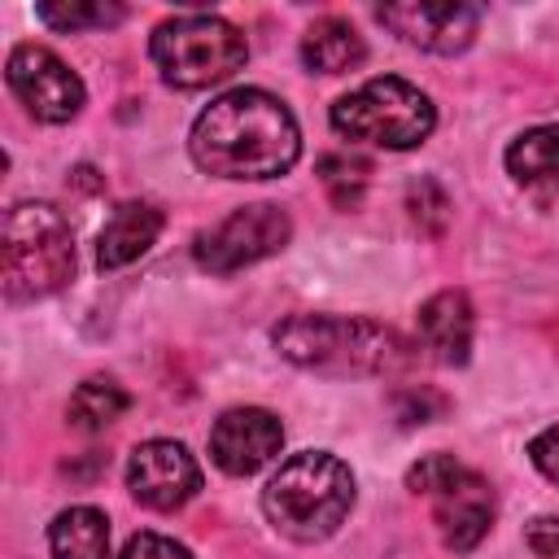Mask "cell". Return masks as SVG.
<instances>
[{
	"label": "cell",
	"mask_w": 559,
	"mask_h": 559,
	"mask_svg": "<svg viewBox=\"0 0 559 559\" xmlns=\"http://www.w3.org/2000/svg\"><path fill=\"white\" fill-rule=\"evenodd\" d=\"M188 153L214 179H275L297 166L301 127L280 96L231 87L197 114Z\"/></svg>",
	"instance_id": "1"
},
{
	"label": "cell",
	"mask_w": 559,
	"mask_h": 559,
	"mask_svg": "<svg viewBox=\"0 0 559 559\" xmlns=\"http://www.w3.org/2000/svg\"><path fill=\"white\" fill-rule=\"evenodd\" d=\"M271 345L314 376H393L415 362V345L367 314H288L271 328Z\"/></svg>",
	"instance_id": "2"
},
{
	"label": "cell",
	"mask_w": 559,
	"mask_h": 559,
	"mask_svg": "<svg viewBox=\"0 0 559 559\" xmlns=\"http://www.w3.org/2000/svg\"><path fill=\"white\" fill-rule=\"evenodd\" d=\"M354 472L328 450H301L280 463L262 489V511L271 528L297 546L328 542L354 511Z\"/></svg>",
	"instance_id": "3"
},
{
	"label": "cell",
	"mask_w": 559,
	"mask_h": 559,
	"mask_svg": "<svg viewBox=\"0 0 559 559\" xmlns=\"http://www.w3.org/2000/svg\"><path fill=\"white\" fill-rule=\"evenodd\" d=\"M74 280V231L48 201H17L4 210L0 288L9 306L44 301Z\"/></svg>",
	"instance_id": "4"
},
{
	"label": "cell",
	"mask_w": 559,
	"mask_h": 559,
	"mask_svg": "<svg viewBox=\"0 0 559 559\" xmlns=\"http://www.w3.org/2000/svg\"><path fill=\"white\" fill-rule=\"evenodd\" d=\"M148 57L166 87L201 92L231 79L249 61V44L218 13H175L153 26Z\"/></svg>",
	"instance_id": "5"
},
{
	"label": "cell",
	"mask_w": 559,
	"mask_h": 559,
	"mask_svg": "<svg viewBox=\"0 0 559 559\" xmlns=\"http://www.w3.org/2000/svg\"><path fill=\"white\" fill-rule=\"evenodd\" d=\"M328 122L349 144H376V148L402 153L432 135L437 109H432L428 92H419L415 83H406L397 74H380V79H367L362 87L345 92L341 100H332Z\"/></svg>",
	"instance_id": "6"
},
{
	"label": "cell",
	"mask_w": 559,
	"mask_h": 559,
	"mask_svg": "<svg viewBox=\"0 0 559 559\" xmlns=\"http://www.w3.org/2000/svg\"><path fill=\"white\" fill-rule=\"evenodd\" d=\"M406 489L428 498L432 502V524L445 542V550L454 555H467L485 542V533L493 528V515H498V498H493V485L459 463L454 454H424L419 463H411L406 472Z\"/></svg>",
	"instance_id": "7"
},
{
	"label": "cell",
	"mask_w": 559,
	"mask_h": 559,
	"mask_svg": "<svg viewBox=\"0 0 559 559\" xmlns=\"http://www.w3.org/2000/svg\"><path fill=\"white\" fill-rule=\"evenodd\" d=\"M288 240H293V218L271 201H253V205L231 210L214 227H205L192 240V258L210 275H231V271H245L280 253Z\"/></svg>",
	"instance_id": "8"
},
{
	"label": "cell",
	"mask_w": 559,
	"mask_h": 559,
	"mask_svg": "<svg viewBox=\"0 0 559 559\" xmlns=\"http://www.w3.org/2000/svg\"><path fill=\"white\" fill-rule=\"evenodd\" d=\"M4 79H9V92L26 105V114L52 127L70 122L87 100L83 79L44 44H17L4 61Z\"/></svg>",
	"instance_id": "9"
},
{
	"label": "cell",
	"mask_w": 559,
	"mask_h": 559,
	"mask_svg": "<svg viewBox=\"0 0 559 559\" xmlns=\"http://www.w3.org/2000/svg\"><path fill=\"white\" fill-rule=\"evenodd\" d=\"M376 22L389 26L402 44L437 57L467 52L480 31V9L454 4V0H406V4H380Z\"/></svg>",
	"instance_id": "10"
},
{
	"label": "cell",
	"mask_w": 559,
	"mask_h": 559,
	"mask_svg": "<svg viewBox=\"0 0 559 559\" xmlns=\"http://www.w3.org/2000/svg\"><path fill=\"white\" fill-rule=\"evenodd\" d=\"M127 489L148 511H179L183 502L197 498L201 467H197V459L188 454L183 441L153 437V441L135 445L131 459H127Z\"/></svg>",
	"instance_id": "11"
},
{
	"label": "cell",
	"mask_w": 559,
	"mask_h": 559,
	"mask_svg": "<svg viewBox=\"0 0 559 559\" xmlns=\"http://www.w3.org/2000/svg\"><path fill=\"white\" fill-rule=\"evenodd\" d=\"M284 445V424L262 406H231L210 428V459L227 476L262 472Z\"/></svg>",
	"instance_id": "12"
},
{
	"label": "cell",
	"mask_w": 559,
	"mask_h": 559,
	"mask_svg": "<svg viewBox=\"0 0 559 559\" xmlns=\"http://www.w3.org/2000/svg\"><path fill=\"white\" fill-rule=\"evenodd\" d=\"M476 341V310L463 288H441L419 306V345L445 367H463Z\"/></svg>",
	"instance_id": "13"
},
{
	"label": "cell",
	"mask_w": 559,
	"mask_h": 559,
	"mask_svg": "<svg viewBox=\"0 0 559 559\" xmlns=\"http://www.w3.org/2000/svg\"><path fill=\"white\" fill-rule=\"evenodd\" d=\"M502 162H507V175L515 179V188H524L537 205L559 201V122L520 131L507 144Z\"/></svg>",
	"instance_id": "14"
},
{
	"label": "cell",
	"mask_w": 559,
	"mask_h": 559,
	"mask_svg": "<svg viewBox=\"0 0 559 559\" xmlns=\"http://www.w3.org/2000/svg\"><path fill=\"white\" fill-rule=\"evenodd\" d=\"M162 210L148 205V201H122L109 223L100 227V240H96V262L100 271H122L131 266L135 258H144L153 249V240L162 236Z\"/></svg>",
	"instance_id": "15"
},
{
	"label": "cell",
	"mask_w": 559,
	"mask_h": 559,
	"mask_svg": "<svg viewBox=\"0 0 559 559\" xmlns=\"http://www.w3.org/2000/svg\"><path fill=\"white\" fill-rule=\"evenodd\" d=\"M367 61V44L345 17H319L301 35V66L310 74H349Z\"/></svg>",
	"instance_id": "16"
},
{
	"label": "cell",
	"mask_w": 559,
	"mask_h": 559,
	"mask_svg": "<svg viewBox=\"0 0 559 559\" xmlns=\"http://www.w3.org/2000/svg\"><path fill=\"white\" fill-rule=\"evenodd\" d=\"M52 559H109V520L96 507H66L48 524Z\"/></svg>",
	"instance_id": "17"
},
{
	"label": "cell",
	"mask_w": 559,
	"mask_h": 559,
	"mask_svg": "<svg viewBox=\"0 0 559 559\" xmlns=\"http://www.w3.org/2000/svg\"><path fill=\"white\" fill-rule=\"evenodd\" d=\"M127 406H131V393H127L118 380H109V376H87V380L70 393L66 419H70V428H79V432H100V428H109L114 419H122Z\"/></svg>",
	"instance_id": "18"
},
{
	"label": "cell",
	"mask_w": 559,
	"mask_h": 559,
	"mask_svg": "<svg viewBox=\"0 0 559 559\" xmlns=\"http://www.w3.org/2000/svg\"><path fill=\"white\" fill-rule=\"evenodd\" d=\"M35 17L61 35H79V31H105V26H118L127 17L122 4L114 0H39L35 4Z\"/></svg>",
	"instance_id": "19"
},
{
	"label": "cell",
	"mask_w": 559,
	"mask_h": 559,
	"mask_svg": "<svg viewBox=\"0 0 559 559\" xmlns=\"http://www.w3.org/2000/svg\"><path fill=\"white\" fill-rule=\"evenodd\" d=\"M367 179H371V162H362L354 153L319 157V183H323V192L332 197L336 210H358V201L367 192Z\"/></svg>",
	"instance_id": "20"
},
{
	"label": "cell",
	"mask_w": 559,
	"mask_h": 559,
	"mask_svg": "<svg viewBox=\"0 0 559 559\" xmlns=\"http://www.w3.org/2000/svg\"><path fill=\"white\" fill-rule=\"evenodd\" d=\"M393 411H397L402 424H432V419H441L450 411V402L432 384H406V389H397Z\"/></svg>",
	"instance_id": "21"
},
{
	"label": "cell",
	"mask_w": 559,
	"mask_h": 559,
	"mask_svg": "<svg viewBox=\"0 0 559 559\" xmlns=\"http://www.w3.org/2000/svg\"><path fill=\"white\" fill-rule=\"evenodd\" d=\"M118 559H192L188 546H179L175 537H162V533H135Z\"/></svg>",
	"instance_id": "22"
},
{
	"label": "cell",
	"mask_w": 559,
	"mask_h": 559,
	"mask_svg": "<svg viewBox=\"0 0 559 559\" xmlns=\"http://www.w3.org/2000/svg\"><path fill=\"white\" fill-rule=\"evenodd\" d=\"M528 459H533V467H537L546 480L559 485V424L542 428V432L528 441Z\"/></svg>",
	"instance_id": "23"
},
{
	"label": "cell",
	"mask_w": 559,
	"mask_h": 559,
	"mask_svg": "<svg viewBox=\"0 0 559 559\" xmlns=\"http://www.w3.org/2000/svg\"><path fill=\"white\" fill-rule=\"evenodd\" d=\"M524 542H528V550H533L537 559H559V515L533 520L528 533H524Z\"/></svg>",
	"instance_id": "24"
}]
</instances>
